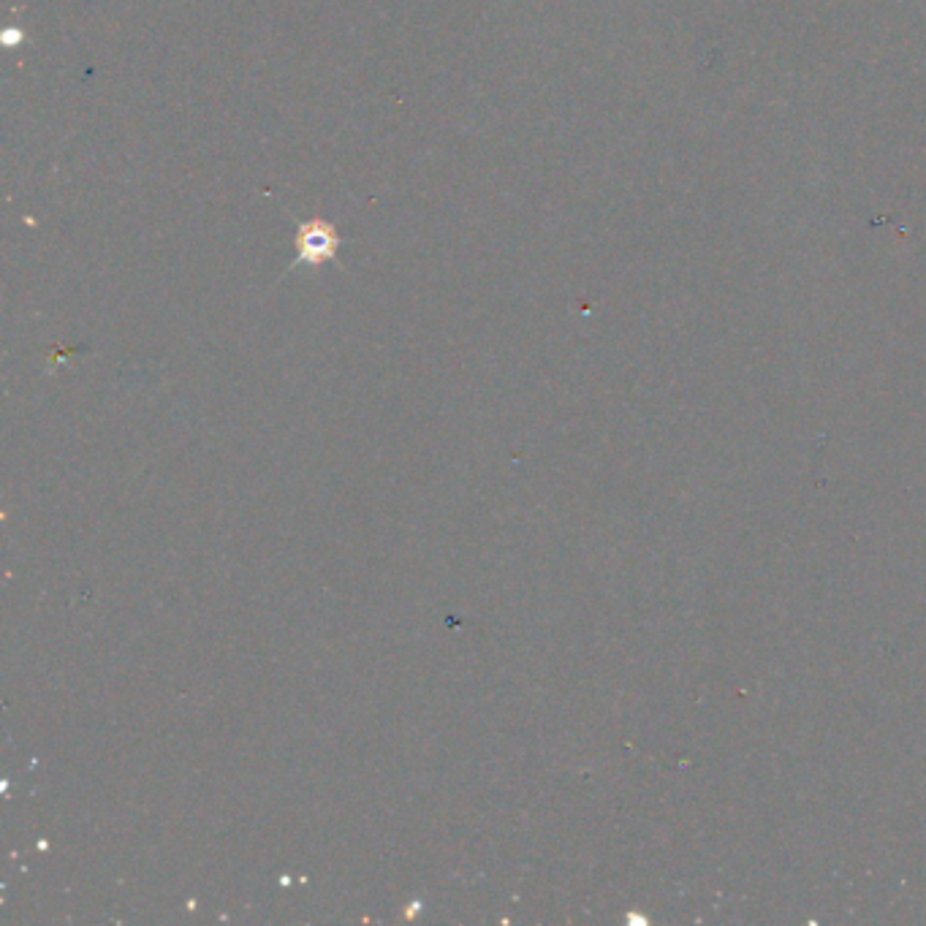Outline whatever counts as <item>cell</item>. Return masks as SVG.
Listing matches in <instances>:
<instances>
[{"instance_id":"obj_1","label":"cell","mask_w":926,"mask_h":926,"mask_svg":"<svg viewBox=\"0 0 926 926\" xmlns=\"http://www.w3.org/2000/svg\"><path fill=\"white\" fill-rule=\"evenodd\" d=\"M340 248V237L329 223H308L299 228L297 234V250L299 264H321V261H332Z\"/></svg>"}]
</instances>
